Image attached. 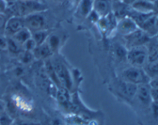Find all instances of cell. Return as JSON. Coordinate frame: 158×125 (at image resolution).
<instances>
[{
  "label": "cell",
  "mask_w": 158,
  "mask_h": 125,
  "mask_svg": "<svg viewBox=\"0 0 158 125\" xmlns=\"http://www.w3.org/2000/svg\"><path fill=\"white\" fill-rule=\"evenodd\" d=\"M122 80L127 82L132 83L136 85L149 84L150 79L143 68L131 66L123 71L121 74Z\"/></svg>",
  "instance_id": "obj_1"
},
{
  "label": "cell",
  "mask_w": 158,
  "mask_h": 125,
  "mask_svg": "<svg viewBox=\"0 0 158 125\" xmlns=\"http://www.w3.org/2000/svg\"><path fill=\"white\" fill-rule=\"evenodd\" d=\"M155 23H156V27H157V31H158V15H156Z\"/></svg>",
  "instance_id": "obj_36"
},
{
  "label": "cell",
  "mask_w": 158,
  "mask_h": 125,
  "mask_svg": "<svg viewBox=\"0 0 158 125\" xmlns=\"http://www.w3.org/2000/svg\"><path fill=\"white\" fill-rule=\"evenodd\" d=\"M46 42L49 45V48L51 49L52 52H54L58 48L59 45H60V38L56 35H49L47 39H46Z\"/></svg>",
  "instance_id": "obj_21"
},
{
  "label": "cell",
  "mask_w": 158,
  "mask_h": 125,
  "mask_svg": "<svg viewBox=\"0 0 158 125\" xmlns=\"http://www.w3.org/2000/svg\"><path fill=\"white\" fill-rule=\"evenodd\" d=\"M48 36H49V35H48V32L46 29L32 32V38L35 41L36 45H40L46 42Z\"/></svg>",
  "instance_id": "obj_18"
},
{
  "label": "cell",
  "mask_w": 158,
  "mask_h": 125,
  "mask_svg": "<svg viewBox=\"0 0 158 125\" xmlns=\"http://www.w3.org/2000/svg\"><path fill=\"white\" fill-rule=\"evenodd\" d=\"M52 63L62 87L65 88L67 90H70L73 85V81L67 67L60 60H54Z\"/></svg>",
  "instance_id": "obj_3"
},
{
  "label": "cell",
  "mask_w": 158,
  "mask_h": 125,
  "mask_svg": "<svg viewBox=\"0 0 158 125\" xmlns=\"http://www.w3.org/2000/svg\"><path fill=\"white\" fill-rule=\"evenodd\" d=\"M116 55L117 57L120 58H126L127 59V49L123 46L118 45L115 49Z\"/></svg>",
  "instance_id": "obj_25"
},
{
  "label": "cell",
  "mask_w": 158,
  "mask_h": 125,
  "mask_svg": "<svg viewBox=\"0 0 158 125\" xmlns=\"http://www.w3.org/2000/svg\"><path fill=\"white\" fill-rule=\"evenodd\" d=\"M137 87L138 86L136 84L122 80V82L120 84V92L127 98L132 99L134 96H136Z\"/></svg>",
  "instance_id": "obj_13"
},
{
  "label": "cell",
  "mask_w": 158,
  "mask_h": 125,
  "mask_svg": "<svg viewBox=\"0 0 158 125\" xmlns=\"http://www.w3.org/2000/svg\"><path fill=\"white\" fill-rule=\"evenodd\" d=\"M138 29L140 28L137 25L136 21L129 15H126L123 18H120L116 25V30L123 36L130 35Z\"/></svg>",
  "instance_id": "obj_6"
},
{
  "label": "cell",
  "mask_w": 158,
  "mask_h": 125,
  "mask_svg": "<svg viewBox=\"0 0 158 125\" xmlns=\"http://www.w3.org/2000/svg\"><path fill=\"white\" fill-rule=\"evenodd\" d=\"M6 21H7V20H6V15H4V13H0V29H4Z\"/></svg>",
  "instance_id": "obj_30"
},
{
  "label": "cell",
  "mask_w": 158,
  "mask_h": 125,
  "mask_svg": "<svg viewBox=\"0 0 158 125\" xmlns=\"http://www.w3.org/2000/svg\"><path fill=\"white\" fill-rule=\"evenodd\" d=\"M19 58L20 61H21L23 64H29V63L32 62V60L35 58L32 52H28V51L24 50H23V52H19Z\"/></svg>",
  "instance_id": "obj_20"
},
{
  "label": "cell",
  "mask_w": 158,
  "mask_h": 125,
  "mask_svg": "<svg viewBox=\"0 0 158 125\" xmlns=\"http://www.w3.org/2000/svg\"><path fill=\"white\" fill-rule=\"evenodd\" d=\"M5 110H6V104L3 101H0V115L5 112Z\"/></svg>",
  "instance_id": "obj_34"
},
{
  "label": "cell",
  "mask_w": 158,
  "mask_h": 125,
  "mask_svg": "<svg viewBox=\"0 0 158 125\" xmlns=\"http://www.w3.org/2000/svg\"><path fill=\"white\" fill-rule=\"evenodd\" d=\"M94 11L100 17H103L110 13V0H94Z\"/></svg>",
  "instance_id": "obj_11"
},
{
  "label": "cell",
  "mask_w": 158,
  "mask_h": 125,
  "mask_svg": "<svg viewBox=\"0 0 158 125\" xmlns=\"http://www.w3.org/2000/svg\"><path fill=\"white\" fill-rule=\"evenodd\" d=\"M149 85L151 88H158V78L151 79L149 82Z\"/></svg>",
  "instance_id": "obj_31"
},
{
  "label": "cell",
  "mask_w": 158,
  "mask_h": 125,
  "mask_svg": "<svg viewBox=\"0 0 158 125\" xmlns=\"http://www.w3.org/2000/svg\"><path fill=\"white\" fill-rule=\"evenodd\" d=\"M12 123L13 120L6 111L0 115V125H12Z\"/></svg>",
  "instance_id": "obj_24"
},
{
  "label": "cell",
  "mask_w": 158,
  "mask_h": 125,
  "mask_svg": "<svg viewBox=\"0 0 158 125\" xmlns=\"http://www.w3.org/2000/svg\"><path fill=\"white\" fill-rule=\"evenodd\" d=\"M32 52L33 54L34 58L36 59H46L49 58L52 53L49 45L46 42H44L40 45H36V47Z\"/></svg>",
  "instance_id": "obj_12"
},
{
  "label": "cell",
  "mask_w": 158,
  "mask_h": 125,
  "mask_svg": "<svg viewBox=\"0 0 158 125\" xmlns=\"http://www.w3.org/2000/svg\"><path fill=\"white\" fill-rule=\"evenodd\" d=\"M151 108H152L153 115L155 118H158V102L157 101H152L151 104Z\"/></svg>",
  "instance_id": "obj_27"
},
{
  "label": "cell",
  "mask_w": 158,
  "mask_h": 125,
  "mask_svg": "<svg viewBox=\"0 0 158 125\" xmlns=\"http://www.w3.org/2000/svg\"><path fill=\"white\" fill-rule=\"evenodd\" d=\"M31 37H32L31 31L26 27H24L22 29H20L18 32H16L13 36H12V38H14L17 42L19 43L22 45L25 41H27Z\"/></svg>",
  "instance_id": "obj_16"
},
{
  "label": "cell",
  "mask_w": 158,
  "mask_h": 125,
  "mask_svg": "<svg viewBox=\"0 0 158 125\" xmlns=\"http://www.w3.org/2000/svg\"><path fill=\"white\" fill-rule=\"evenodd\" d=\"M7 38V49L13 54L19 53L21 52V45L17 42L12 37H6Z\"/></svg>",
  "instance_id": "obj_19"
},
{
  "label": "cell",
  "mask_w": 158,
  "mask_h": 125,
  "mask_svg": "<svg viewBox=\"0 0 158 125\" xmlns=\"http://www.w3.org/2000/svg\"><path fill=\"white\" fill-rule=\"evenodd\" d=\"M22 1H28V0H22Z\"/></svg>",
  "instance_id": "obj_39"
},
{
  "label": "cell",
  "mask_w": 158,
  "mask_h": 125,
  "mask_svg": "<svg viewBox=\"0 0 158 125\" xmlns=\"http://www.w3.org/2000/svg\"><path fill=\"white\" fill-rule=\"evenodd\" d=\"M151 96L152 101L158 102V88L151 87Z\"/></svg>",
  "instance_id": "obj_26"
},
{
  "label": "cell",
  "mask_w": 158,
  "mask_h": 125,
  "mask_svg": "<svg viewBox=\"0 0 158 125\" xmlns=\"http://www.w3.org/2000/svg\"><path fill=\"white\" fill-rule=\"evenodd\" d=\"M24 27L25 23L23 17L14 15L6 21L4 27V34L6 37H12Z\"/></svg>",
  "instance_id": "obj_7"
},
{
  "label": "cell",
  "mask_w": 158,
  "mask_h": 125,
  "mask_svg": "<svg viewBox=\"0 0 158 125\" xmlns=\"http://www.w3.org/2000/svg\"><path fill=\"white\" fill-rule=\"evenodd\" d=\"M67 121L69 125H85L86 124V121L83 119L82 118L79 116H73L69 117L67 118Z\"/></svg>",
  "instance_id": "obj_23"
},
{
  "label": "cell",
  "mask_w": 158,
  "mask_h": 125,
  "mask_svg": "<svg viewBox=\"0 0 158 125\" xmlns=\"http://www.w3.org/2000/svg\"><path fill=\"white\" fill-rule=\"evenodd\" d=\"M22 47L24 51H28V52H32L34 50L35 47H36V44H35V41L31 37L30 38L27 40V41H25L23 45H22Z\"/></svg>",
  "instance_id": "obj_22"
},
{
  "label": "cell",
  "mask_w": 158,
  "mask_h": 125,
  "mask_svg": "<svg viewBox=\"0 0 158 125\" xmlns=\"http://www.w3.org/2000/svg\"><path fill=\"white\" fill-rule=\"evenodd\" d=\"M78 10L81 16L87 17L94 10V0H80Z\"/></svg>",
  "instance_id": "obj_14"
},
{
  "label": "cell",
  "mask_w": 158,
  "mask_h": 125,
  "mask_svg": "<svg viewBox=\"0 0 158 125\" xmlns=\"http://www.w3.org/2000/svg\"><path fill=\"white\" fill-rule=\"evenodd\" d=\"M127 60L131 66L143 68L148 61L147 45L137 46L127 49Z\"/></svg>",
  "instance_id": "obj_2"
},
{
  "label": "cell",
  "mask_w": 158,
  "mask_h": 125,
  "mask_svg": "<svg viewBox=\"0 0 158 125\" xmlns=\"http://www.w3.org/2000/svg\"><path fill=\"white\" fill-rule=\"evenodd\" d=\"M155 36H156V39H157V41H158V32L157 33V35H155Z\"/></svg>",
  "instance_id": "obj_38"
},
{
  "label": "cell",
  "mask_w": 158,
  "mask_h": 125,
  "mask_svg": "<svg viewBox=\"0 0 158 125\" xmlns=\"http://www.w3.org/2000/svg\"><path fill=\"white\" fill-rule=\"evenodd\" d=\"M135 1L136 0H123L122 2L125 5H127V6H131Z\"/></svg>",
  "instance_id": "obj_35"
},
{
  "label": "cell",
  "mask_w": 158,
  "mask_h": 125,
  "mask_svg": "<svg viewBox=\"0 0 158 125\" xmlns=\"http://www.w3.org/2000/svg\"><path fill=\"white\" fill-rule=\"evenodd\" d=\"M25 27L29 29L31 32L39 30H43L46 25V21L45 17L40 12L29 14L23 17Z\"/></svg>",
  "instance_id": "obj_5"
},
{
  "label": "cell",
  "mask_w": 158,
  "mask_h": 125,
  "mask_svg": "<svg viewBox=\"0 0 158 125\" xmlns=\"http://www.w3.org/2000/svg\"><path fill=\"white\" fill-rule=\"evenodd\" d=\"M69 90H67L65 88L61 87L58 91L56 92V96L57 100H58L59 103L61 104L62 105H69V99H70V97H69Z\"/></svg>",
  "instance_id": "obj_17"
},
{
  "label": "cell",
  "mask_w": 158,
  "mask_h": 125,
  "mask_svg": "<svg viewBox=\"0 0 158 125\" xmlns=\"http://www.w3.org/2000/svg\"><path fill=\"white\" fill-rule=\"evenodd\" d=\"M12 125H38L32 122H26V121H18L16 123H12Z\"/></svg>",
  "instance_id": "obj_32"
},
{
  "label": "cell",
  "mask_w": 158,
  "mask_h": 125,
  "mask_svg": "<svg viewBox=\"0 0 158 125\" xmlns=\"http://www.w3.org/2000/svg\"><path fill=\"white\" fill-rule=\"evenodd\" d=\"M131 6L134 11L140 13H154V2L149 0H136Z\"/></svg>",
  "instance_id": "obj_9"
},
{
  "label": "cell",
  "mask_w": 158,
  "mask_h": 125,
  "mask_svg": "<svg viewBox=\"0 0 158 125\" xmlns=\"http://www.w3.org/2000/svg\"><path fill=\"white\" fill-rule=\"evenodd\" d=\"M126 41V45L125 47L127 49H131L137 46L147 45L148 43L151 41V38L149 35L143 32L142 29H138L130 35L123 36Z\"/></svg>",
  "instance_id": "obj_4"
},
{
  "label": "cell",
  "mask_w": 158,
  "mask_h": 125,
  "mask_svg": "<svg viewBox=\"0 0 158 125\" xmlns=\"http://www.w3.org/2000/svg\"><path fill=\"white\" fill-rule=\"evenodd\" d=\"M8 7L6 0H0V13H4Z\"/></svg>",
  "instance_id": "obj_29"
},
{
  "label": "cell",
  "mask_w": 158,
  "mask_h": 125,
  "mask_svg": "<svg viewBox=\"0 0 158 125\" xmlns=\"http://www.w3.org/2000/svg\"><path fill=\"white\" fill-rule=\"evenodd\" d=\"M143 69L151 80L158 78V60L148 61L144 65Z\"/></svg>",
  "instance_id": "obj_15"
},
{
  "label": "cell",
  "mask_w": 158,
  "mask_h": 125,
  "mask_svg": "<svg viewBox=\"0 0 158 125\" xmlns=\"http://www.w3.org/2000/svg\"><path fill=\"white\" fill-rule=\"evenodd\" d=\"M136 95L142 104L144 105H151L152 99L151 96V86L149 84L138 85Z\"/></svg>",
  "instance_id": "obj_10"
},
{
  "label": "cell",
  "mask_w": 158,
  "mask_h": 125,
  "mask_svg": "<svg viewBox=\"0 0 158 125\" xmlns=\"http://www.w3.org/2000/svg\"><path fill=\"white\" fill-rule=\"evenodd\" d=\"M112 1L115 2H122V1H123V0H112Z\"/></svg>",
  "instance_id": "obj_37"
},
{
  "label": "cell",
  "mask_w": 158,
  "mask_h": 125,
  "mask_svg": "<svg viewBox=\"0 0 158 125\" xmlns=\"http://www.w3.org/2000/svg\"><path fill=\"white\" fill-rule=\"evenodd\" d=\"M7 49V38L6 37L0 36V50Z\"/></svg>",
  "instance_id": "obj_28"
},
{
  "label": "cell",
  "mask_w": 158,
  "mask_h": 125,
  "mask_svg": "<svg viewBox=\"0 0 158 125\" xmlns=\"http://www.w3.org/2000/svg\"><path fill=\"white\" fill-rule=\"evenodd\" d=\"M46 9V7L44 5L38 2L37 1H33V0L23 1L18 7L19 12L20 14V16L22 17L26 16L29 14L43 12Z\"/></svg>",
  "instance_id": "obj_8"
},
{
  "label": "cell",
  "mask_w": 158,
  "mask_h": 125,
  "mask_svg": "<svg viewBox=\"0 0 158 125\" xmlns=\"http://www.w3.org/2000/svg\"><path fill=\"white\" fill-rule=\"evenodd\" d=\"M51 124H52V125H63V121L61 120L58 119V118H56V119L52 120Z\"/></svg>",
  "instance_id": "obj_33"
}]
</instances>
